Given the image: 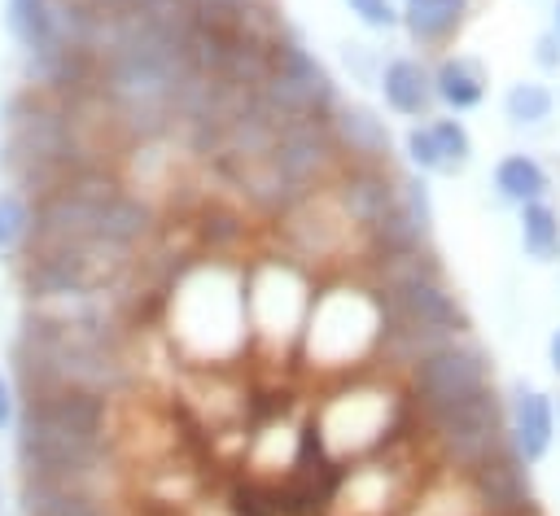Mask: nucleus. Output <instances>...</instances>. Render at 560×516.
<instances>
[{
	"mask_svg": "<svg viewBox=\"0 0 560 516\" xmlns=\"http://www.w3.org/2000/svg\"><path fill=\"white\" fill-rule=\"evenodd\" d=\"M402 157L416 175H446L442 171V157H438V144H433V131H429V118L424 122H411L402 131Z\"/></svg>",
	"mask_w": 560,
	"mask_h": 516,
	"instance_id": "obj_25",
	"label": "nucleus"
},
{
	"mask_svg": "<svg viewBox=\"0 0 560 516\" xmlns=\"http://www.w3.org/2000/svg\"><path fill=\"white\" fill-rule=\"evenodd\" d=\"M13 420H18V394H13L9 376L0 372V429H9Z\"/></svg>",
	"mask_w": 560,
	"mask_h": 516,
	"instance_id": "obj_29",
	"label": "nucleus"
},
{
	"mask_svg": "<svg viewBox=\"0 0 560 516\" xmlns=\"http://www.w3.org/2000/svg\"><path fill=\"white\" fill-rule=\"evenodd\" d=\"M516 232H521L525 258H534V262H556V258H560V210H556L547 197L521 206Z\"/></svg>",
	"mask_w": 560,
	"mask_h": 516,
	"instance_id": "obj_22",
	"label": "nucleus"
},
{
	"mask_svg": "<svg viewBox=\"0 0 560 516\" xmlns=\"http://www.w3.org/2000/svg\"><path fill=\"white\" fill-rule=\"evenodd\" d=\"M236 192H241V201L254 210V214H262V219H280L302 192L289 184V175L271 162V157H258V162H245V166H236V171H228L223 175Z\"/></svg>",
	"mask_w": 560,
	"mask_h": 516,
	"instance_id": "obj_18",
	"label": "nucleus"
},
{
	"mask_svg": "<svg viewBox=\"0 0 560 516\" xmlns=\"http://www.w3.org/2000/svg\"><path fill=\"white\" fill-rule=\"evenodd\" d=\"M328 127L337 136V149L350 166H389L394 153V136L389 122L363 105V101H337V109L328 114Z\"/></svg>",
	"mask_w": 560,
	"mask_h": 516,
	"instance_id": "obj_11",
	"label": "nucleus"
},
{
	"mask_svg": "<svg viewBox=\"0 0 560 516\" xmlns=\"http://www.w3.org/2000/svg\"><path fill=\"white\" fill-rule=\"evenodd\" d=\"M276 232H280V245H284V258L302 262V267H315L324 258H341L350 245L363 254V236L350 227V219L341 214V206L332 201L328 188L319 192H306L298 197L280 219H271Z\"/></svg>",
	"mask_w": 560,
	"mask_h": 516,
	"instance_id": "obj_8",
	"label": "nucleus"
},
{
	"mask_svg": "<svg viewBox=\"0 0 560 516\" xmlns=\"http://www.w3.org/2000/svg\"><path fill=\"white\" fill-rule=\"evenodd\" d=\"M472 17V0H407L402 4V31L416 48L433 52V48H446Z\"/></svg>",
	"mask_w": 560,
	"mask_h": 516,
	"instance_id": "obj_17",
	"label": "nucleus"
},
{
	"mask_svg": "<svg viewBox=\"0 0 560 516\" xmlns=\"http://www.w3.org/2000/svg\"><path fill=\"white\" fill-rule=\"evenodd\" d=\"M551 31L560 35V0H556V9H551Z\"/></svg>",
	"mask_w": 560,
	"mask_h": 516,
	"instance_id": "obj_33",
	"label": "nucleus"
},
{
	"mask_svg": "<svg viewBox=\"0 0 560 516\" xmlns=\"http://www.w3.org/2000/svg\"><path fill=\"white\" fill-rule=\"evenodd\" d=\"M534 61H538V70H547V74L560 70V35H556V31H542V35L534 39Z\"/></svg>",
	"mask_w": 560,
	"mask_h": 516,
	"instance_id": "obj_27",
	"label": "nucleus"
},
{
	"mask_svg": "<svg viewBox=\"0 0 560 516\" xmlns=\"http://www.w3.org/2000/svg\"><path fill=\"white\" fill-rule=\"evenodd\" d=\"M271 162L289 175V184H293L302 197L328 188V184L341 175V166H346L328 118H293V122H280Z\"/></svg>",
	"mask_w": 560,
	"mask_h": 516,
	"instance_id": "obj_9",
	"label": "nucleus"
},
{
	"mask_svg": "<svg viewBox=\"0 0 560 516\" xmlns=\"http://www.w3.org/2000/svg\"><path fill=\"white\" fill-rule=\"evenodd\" d=\"M92 9H114V13H131V9H140L144 0H88Z\"/></svg>",
	"mask_w": 560,
	"mask_h": 516,
	"instance_id": "obj_30",
	"label": "nucleus"
},
{
	"mask_svg": "<svg viewBox=\"0 0 560 516\" xmlns=\"http://www.w3.org/2000/svg\"><path fill=\"white\" fill-rule=\"evenodd\" d=\"M337 101H341V92H337L328 66L293 31H284L271 44V70L258 87V105L276 122H293V118H328L337 109Z\"/></svg>",
	"mask_w": 560,
	"mask_h": 516,
	"instance_id": "obj_4",
	"label": "nucleus"
},
{
	"mask_svg": "<svg viewBox=\"0 0 560 516\" xmlns=\"http://www.w3.org/2000/svg\"><path fill=\"white\" fill-rule=\"evenodd\" d=\"M13 424H18V468H22V477L105 490V477L114 472V442L74 437V433L44 429V424H31V420H13Z\"/></svg>",
	"mask_w": 560,
	"mask_h": 516,
	"instance_id": "obj_6",
	"label": "nucleus"
},
{
	"mask_svg": "<svg viewBox=\"0 0 560 516\" xmlns=\"http://www.w3.org/2000/svg\"><path fill=\"white\" fill-rule=\"evenodd\" d=\"M350 9V17L368 31H394L402 22V4L398 0H341Z\"/></svg>",
	"mask_w": 560,
	"mask_h": 516,
	"instance_id": "obj_26",
	"label": "nucleus"
},
{
	"mask_svg": "<svg viewBox=\"0 0 560 516\" xmlns=\"http://www.w3.org/2000/svg\"><path fill=\"white\" fill-rule=\"evenodd\" d=\"M158 232H162V223H158V206H153L149 197L122 188V192L105 206V219H101L96 241H105V245H114V249L140 258V254L153 245Z\"/></svg>",
	"mask_w": 560,
	"mask_h": 516,
	"instance_id": "obj_15",
	"label": "nucleus"
},
{
	"mask_svg": "<svg viewBox=\"0 0 560 516\" xmlns=\"http://www.w3.org/2000/svg\"><path fill=\"white\" fill-rule=\"evenodd\" d=\"M4 26L26 57H44V52L61 48L52 0H4Z\"/></svg>",
	"mask_w": 560,
	"mask_h": 516,
	"instance_id": "obj_20",
	"label": "nucleus"
},
{
	"mask_svg": "<svg viewBox=\"0 0 560 516\" xmlns=\"http://www.w3.org/2000/svg\"><path fill=\"white\" fill-rule=\"evenodd\" d=\"M376 87H381V101L389 114L398 118H411V122H424L433 118L438 109V96H433V66H424L420 57H389L376 74Z\"/></svg>",
	"mask_w": 560,
	"mask_h": 516,
	"instance_id": "obj_13",
	"label": "nucleus"
},
{
	"mask_svg": "<svg viewBox=\"0 0 560 516\" xmlns=\"http://www.w3.org/2000/svg\"><path fill=\"white\" fill-rule=\"evenodd\" d=\"M197 13H206V17H223V22H232L245 4H254V0H188Z\"/></svg>",
	"mask_w": 560,
	"mask_h": 516,
	"instance_id": "obj_28",
	"label": "nucleus"
},
{
	"mask_svg": "<svg viewBox=\"0 0 560 516\" xmlns=\"http://www.w3.org/2000/svg\"><path fill=\"white\" fill-rule=\"evenodd\" d=\"M332 201L341 206V214L350 219V227L363 236V249L368 241L402 210V184L389 166H341V175L328 184Z\"/></svg>",
	"mask_w": 560,
	"mask_h": 516,
	"instance_id": "obj_10",
	"label": "nucleus"
},
{
	"mask_svg": "<svg viewBox=\"0 0 560 516\" xmlns=\"http://www.w3.org/2000/svg\"><path fill=\"white\" fill-rule=\"evenodd\" d=\"M13 249V236H9V227H4V214H0V254H9Z\"/></svg>",
	"mask_w": 560,
	"mask_h": 516,
	"instance_id": "obj_32",
	"label": "nucleus"
},
{
	"mask_svg": "<svg viewBox=\"0 0 560 516\" xmlns=\"http://www.w3.org/2000/svg\"><path fill=\"white\" fill-rule=\"evenodd\" d=\"M398 516H490L468 472L442 468V477H429L416 485V494L402 503Z\"/></svg>",
	"mask_w": 560,
	"mask_h": 516,
	"instance_id": "obj_16",
	"label": "nucleus"
},
{
	"mask_svg": "<svg viewBox=\"0 0 560 516\" xmlns=\"http://www.w3.org/2000/svg\"><path fill=\"white\" fill-rule=\"evenodd\" d=\"M402 389H407V402L416 415H433V411H446L481 389H494V372H490V354L464 332V337H451L442 341L438 350H429L407 376H402Z\"/></svg>",
	"mask_w": 560,
	"mask_h": 516,
	"instance_id": "obj_5",
	"label": "nucleus"
},
{
	"mask_svg": "<svg viewBox=\"0 0 560 516\" xmlns=\"http://www.w3.org/2000/svg\"><path fill=\"white\" fill-rule=\"evenodd\" d=\"M508 446L525 468H534V464H542L551 455V446H556V402L542 389H534V385H516L512 389Z\"/></svg>",
	"mask_w": 560,
	"mask_h": 516,
	"instance_id": "obj_12",
	"label": "nucleus"
},
{
	"mask_svg": "<svg viewBox=\"0 0 560 516\" xmlns=\"http://www.w3.org/2000/svg\"><path fill=\"white\" fill-rule=\"evenodd\" d=\"M547 363H551V372L560 376V328H556L551 341H547Z\"/></svg>",
	"mask_w": 560,
	"mask_h": 516,
	"instance_id": "obj_31",
	"label": "nucleus"
},
{
	"mask_svg": "<svg viewBox=\"0 0 560 516\" xmlns=\"http://www.w3.org/2000/svg\"><path fill=\"white\" fill-rule=\"evenodd\" d=\"M429 131H433V144H438V157H442V171L446 175H455V171H464L468 162H472V136H468V127H464V118L459 114H433L429 118Z\"/></svg>",
	"mask_w": 560,
	"mask_h": 516,
	"instance_id": "obj_24",
	"label": "nucleus"
},
{
	"mask_svg": "<svg viewBox=\"0 0 560 516\" xmlns=\"http://www.w3.org/2000/svg\"><path fill=\"white\" fill-rule=\"evenodd\" d=\"M503 114L512 127H542L556 114V92L538 79H521L503 92Z\"/></svg>",
	"mask_w": 560,
	"mask_h": 516,
	"instance_id": "obj_23",
	"label": "nucleus"
},
{
	"mask_svg": "<svg viewBox=\"0 0 560 516\" xmlns=\"http://www.w3.org/2000/svg\"><path fill=\"white\" fill-rule=\"evenodd\" d=\"M420 433L438 459V468L472 472L477 464L512 450L508 446V407L494 389H481L446 411L420 415Z\"/></svg>",
	"mask_w": 560,
	"mask_h": 516,
	"instance_id": "obj_3",
	"label": "nucleus"
},
{
	"mask_svg": "<svg viewBox=\"0 0 560 516\" xmlns=\"http://www.w3.org/2000/svg\"><path fill=\"white\" fill-rule=\"evenodd\" d=\"M398 4H407V0H398Z\"/></svg>",
	"mask_w": 560,
	"mask_h": 516,
	"instance_id": "obj_35",
	"label": "nucleus"
},
{
	"mask_svg": "<svg viewBox=\"0 0 560 516\" xmlns=\"http://www.w3.org/2000/svg\"><path fill=\"white\" fill-rule=\"evenodd\" d=\"M486 87H490V79H486V70H481V61H472V57H464V52L438 57V66H433V96H438V105H442L446 114H468V109H477V105L486 101Z\"/></svg>",
	"mask_w": 560,
	"mask_h": 516,
	"instance_id": "obj_19",
	"label": "nucleus"
},
{
	"mask_svg": "<svg viewBox=\"0 0 560 516\" xmlns=\"http://www.w3.org/2000/svg\"><path fill=\"white\" fill-rule=\"evenodd\" d=\"M551 188V175L547 166L534 157V153H503L494 162V192L508 201V206H529V201H542Z\"/></svg>",
	"mask_w": 560,
	"mask_h": 516,
	"instance_id": "obj_21",
	"label": "nucleus"
},
{
	"mask_svg": "<svg viewBox=\"0 0 560 516\" xmlns=\"http://www.w3.org/2000/svg\"><path fill=\"white\" fill-rule=\"evenodd\" d=\"M407 389L402 380L385 376V385L376 380H346L337 394H328L315 411V442L324 446V455L332 464H354L368 459L376 450L389 446V437L402 424L407 411Z\"/></svg>",
	"mask_w": 560,
	"mask_h": 516,
	"instance_id": "obj_2",
	"label": "nucleus"
},
{
	"mask_svg": "<svg viewBox=\"0 0 560 516\" xmlns=\"http://www.w3.org/2000/svg\"><path fill=\"white\" fill-rule=\"evenodd\" d=\"M280 293V258H258L245 267V319L249 337L271 350H293L302 341L311 302H315V280L311 271H298V280Z\"/></svg>",
	"mask_w": 560,
	"mask_h": 516,
	"instance_id": "obj_7",
	"label": "nucleus"
},
{
	"mask_svg": "<svg viewBox=\"0 0 560 516\" xmlns=\"http://www.w3.org/2000/svg\"><path fill=\"white\" fill-rule=\"evenodd\" d=\"M0 503H4V481H0Z\"/></svg>",
	"mask_w": 560,
	"mask_h": 516,
	"instance_id": "obj_34",
	"label": "nucleus"
},
{
	"mask_svg": "<svg viewBox=\"0 0 560 516\" xmlns=\"http://www.w3.org/2000/svg\"><path fill=\"white\" fill-rule=\"evenodd\" d=\"M385 332V306L381 293L363 280H341L328 289H315L306 328H302V354L311 367H332V372H354L376 359Z\"/></svg>",
	"mask_w": 560,
	"mask_h": 516,
	"instance_id": "obj_1",
	"label": "nucleus"
},
{
	"mask_svg": "<svg viewBox=\"0 0 560 516\" xmlns=\"http://www.w3.org/2000/svg\"><path fill=\"white\" fill-rule=\"evenodd\" d=\"M18 512L22 516H114L105 490L66 485V481H35V477H22Z\"/></svg>",
	"mask_w": 560,
	"mask_h": 516,
	"instance_id": "obj_14",
	"label": "nucleus"
}]
</instances>
